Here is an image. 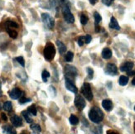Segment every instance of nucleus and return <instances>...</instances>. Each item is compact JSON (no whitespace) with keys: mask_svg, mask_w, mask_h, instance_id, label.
<instances>
[{"mask_svg":"<svg viewBox=\"0 0 135 134\" xmlns=\"http://www.w3.org/2000/svg\"><path fill=\"white\" fill-rule=\"evenodd\" d=\"M132 84H133V85H135V78L132 80Z\"/></svg>","mask_w":135,"mask_h":134,"instance_id":"nucleus-40","label":"nucleus"},{"mask_svg":"<svg viewBox=\"0 0 135 134\" xmlns=\"http://www.w3.org/2000/svg\"><path fill=\"white\" fill-rule=\"evenodd\" d=\"M90 119L95 123H99L104 118V113L98 107H93L89 112Z\"/></svg>","mask_w":135,"mask_h":134,"instance_id":"nucleus-2","label":"nucleus"},{"mask_svg":"<svg viewBox=\"0 0 135 134\" xmlns=\"http://www.w3.org/2000/svg\"><path fill=\"white\" fill-rule=\"evenodd\" d=\"M102 3L106 5V6H110L111 4H112V3L114 2V0H101Z\"/></svg>","mask_w":135,"mask_h":134,"instance_id":"nucleus-35","label":"nucleus"},{"mask_svg":"<svg viewBox=\"0 0 135 134\" xmlns=\"http://www.w3.org/2000/svg\"><path fill=\"white\" fill-rule=\"evenodd\" d=\"M22 134H26V132H22Z\"/></svg>","mask_w":135,"mask_h":134,"instance_id":"nucleus-42","label":"nucleus"},{"mask_svg":"<svg viewBox=\"0 0 135 134\" xmlns=\"http://www.w3.org/2000/svg\"><path fill=\"white\" fill-rule=\"evenodd\" d=\"M22 113V116L24 117L27 123H32V119L31 118L30 116H29V113L27 111H23Z\"/></svg>","mask_w":135,"mask_h":134,"instance_id":"nucleus-23","label":"nucleus"},{"mask_svg":"<svg viewBox=\"0 0 135 134\" xmlns=\"http://www.w3.org/2000/svg\"><path fill=\"white\" fill-rule=\"evenodd\" d=\"M56 45H57L58 51H59V53L61 55H63L66 51V45H64V43H62L61 41H56Z\"/></svg>","mask_w":135,"mask_h":134,"instance_id":"nucleus-15","label":"nucleus"},{"mask_svg":"<svg viewBox=\"0 0 135 134\" xmlns=\"http://www.w3.org/2000/svg\"><path fill=\"white\" fill-rule=\"evenodd\" d=\"M58 2L62 7V12H63V17L65 21L67 23H73L75 22V17L73 14L70 12V3L67 0H58Z\"/></svg>","mask_w":135,"mask_h":134,"instance_id":"nucleus-1","label":"nucleus"},{"mask_svg":"<svg viewBox=\"0 0 135 134\" xmlns=\"http://www.w3.org/2000/svg\"><path fill=\"white\" fill-rule=\"evenodd\" d=\"M2 95H3V92H2L1 89H0V97H1V96H2Z\"/></svg>","mask_w":135,"mask_h":134,"instance_id":"nucleus-41","label":"nucleus"},{"mask_svg":"<svg viewBox=\"0 0 135 134\" xmlns=\"http://www.w3.org/2000/svg\"><path fill=\"white\" fill-rule=\"evenodd\" d=\"M109 27L112 28V29H114V30H117V31H119L120 30V26L119 25L118 23V21L115 19L114 17H111V20H110V23H109Z\"/></svg>","mask_w":135,"mask_h":134,"instance_id":"nucleus-14","label":"nucleus"},{"mask_svg":"<svg viewBox=\"0 0 135 134\" xmlns=\"http://www.w3.org/2000/svg\"><path fill=\"white\" fill-rule=\"evenodd\" d=\"M3 109L6 110V111H11L12 109H13V104H12V103L10 101H7V102H5L3 103Z\"/></svg>","mask_w":135,"mask_h":134,"instance_id":"nucleus-21","label":"nucleus"},{"mask_svg":"<svg viewBox=\"0 0 135 134\" xmlns=\"http://www.w3.org/2000/svg\"><path fill=\"white\" fill-rule=\"evenodd\" d=\"M84 42H85V37H80L77 40V43L80 46H83L84 45Z\"/></svg>","mask_w":135,"mask_h":134,"instance_id":"nucleus-32","label":"nucleus"},{"mask_svg":"<svg viewBox=\"0 0 135 134\" xmlns=\"http://www.w3.org/2000/svg\"><path fill=\"white\" fill-rule=\"evenodd\" d=\"M87 73H88V77H89V79H92L93 78V75H94V71L91 69V68H87Z\"/></svg>","mask_w":135,"mask_h":134,"instance_id":"nucleus-31","label":"nucleus"},{"mask_svg":"<svg viewBox=\"0 0 135 134\" xmlns=\"http://www.w3.org/2000/svg\"><path fill=\"white\" fill-rule=\"evenodd\" d=\"M15 60L18 62L20 65L23 67L25 66V61H24V59H23V57L22 56H18V57H16L15 58Z\"/></svg>","mask_w":135,"mask_h":134,"instance_id":"nucleus-30","label":"nucleus"},{"mask_svg":"<svg viewBox=\"0 0 135 134\" xmlns=\"http://www.w3.org/2000/svg\"><path fill=\"white\" fill-rule=\"evenodd\" d=\"M73 57H74V54L72 53L71 51H68L67 53L66 54L65 56V60L67 61V62H70L73 60Z\"/></svg>","mask_w":135,"mask_h":134,"instance_id":"nucleus-26","label":"nucleus"},{"mask_svg":"<svg viewBox=\"0 0 135 134\" xmlns=\"http://www.w3.org/2000/svg\"><path fill=\"white\" fill-rule=\"evenodd\" d=\"M75 107L77 108L78 110L81 111V110H83L86 105L85 103V100H84V98L82 97L81 95H77L75 98Z\"/></svg>","mask_w":135,"mask_h":134,"instance_id":"nucleus-7","label":"nucleus"},{"mask_svg":"<svg viewBox=\"0 0 135 134\" xmlns=\"http://www.w3.org/2000/svg\"><path fill=\"white\" fill-rule=\"evenodd\" d=\"M50 77V73L46 71V70H44V71H42V78L43 80V82H47V79Z\"/></svg>","mask_w":135,"mask_h":134,"instance_id":"nucleus-24","label":"nucleus"},{"mask_svg":"<svg viewBox=\"0 0 135 134\" xmlns=\"http://www.w3.org/2000/svg\"><path fill=\"white\" fill-rule=\"evenodd\" d=\"M11 123L13 124L14 127H21L22 125V118L19 117V116L17 115H13V117L11 118Z\"/></svg>","mask_w":135,"mask_h":134,"instance_id":"nucleus-11","label":"nucleus"},{"mask_svg":"<svg viewBox=\"0 0 135 134\" xmlns=\"http://www.w3.org/2000/svg\"><path fill=\"white\" fill-rule=\"evenodd\" d=\"M22 95V92L18 88H14L9 92V96L13 100H18Z\"/></svg>","mask_w":135,"mask_h":134,"instance_id":"nucleus-9","label":"nucleus"},{"mask_svg":"<svg viewBox=\"0 0 135 134\" xmlns=\"http://www.w3.org/2000/svg\"><path fill=\"white\" fill-rule=\"evenodd\" d=\"M101 56L104 59H109L112 56V51H111L110 49L109 48H104L103 51H102V53H101Z\"/></svg>","mask_w":135,"mask_h":134,"instance_id":"nucleus-17","label":"nucleus"},{"mask_svg":"<svg viewBox=\"0 0 135 134\" xmlns=\"http://www.w3.org/2000/svg\"><path fill=\"white\" fill-rule=\"evenodd\" d=\"M104 71H105V73H106L107 75H115L117 73H118V69H117V66L114 65V64L109 63V64H107L106 68H105Z\"/></svg>","mask_w":135,"mask_h":134,"instance_id":"nucleus-8","label":"nucleus"},{"mask_svg":"<svg viewBox=\"0 0 135 134\" xmlns=\"http://www.w3.org/2000/svg\"><path fill=\"white\" fill-rule=\"evenodd\" d=\"M108 134H118V133H116V132H109Z\"/></svg>","mask_w":135,"mask_h":134,"instance_id":"nucleus-39","label":"nucleus"},{"mask_svg":"<svg viewBox=\"0 0 135 134\" xmlns=\"http://www.w3.org/2000/svg\"><path fill=\"white\" fill-rule=\"evenodd\" d=\"M0 108H1V104H0Z\"/></svg>","mask_w":135,"mask_h":134,"instance_id":"nucleus-43","label":"nucleus"},{"mask_svg":"<svg viewBox=\"0 0 135 134\" xmlns=\"http://www.w3.org/2000/svg\"><path fill=\"white\" fill-rule=\"evenodd\" d=\"M31 128L36 133L41 132V131H42V129H41V127H40V126L38 124H32L31 125Z\"/></svg>","mask_w":135,"mask_h":134,"instance_id":"nucleus-28","label":"nucleus"},{"mask_svg":"<svg viewBox=\"0 0 135 134\" xmlns=\"http://www.w3.org/2000/svg\"><path fill=\"white\" fill-rule=\"evenodd\" d=\"M69 121H70V124H72V125H76L78 123H79V119H78V118L76 117V116H75V115H70V118H69Z\"/></svg>","mask_w":135,"mask_h":134,"instance_id":"nucleus-22","label":"nucleus"},{"mask_svg":"<svg viewBox=\"0 0 135 134\" xmlns=\"http://www.w3.org/2000/svg\"><path fill=\"white\" fill-rule=\"evenodd\" d=\"M27 112L29 113L32 114L33 116H36L37 115V108H36V106H35V105H31L30 107L27 108Z\"/></svg>","mask_w":135,"mask_h":134,"instance_id":"nucleus-25","label":"nucleus"},{"mask_svg":"<svg viewBox=\"0 0 135 134\" xmlns=\"http://www.w3.org/2000/svg\"><path fill=\"white\" fill-rule=\"evenodd\" d=\"M80 22L82 25H86V23L88 22V17H86V15L82 14L80 16Z\"/></svg>","mask_w":135,"mask_h":134,"instance_id":"nucleus-29","label":"nucleus"},{"mask_svg":"<svg viewBox=\"0 0 135 134\" xmlns=\"http://www.w3.org/2000/svg\"><path fill=\"white\" fill-rule=\"evenodd\" d=\"M96 2H97V0H90V3L92 5H95L96 3Z\"/></svg>","mask_w":135,"mask_h":134,"instance_id":"nucleus-37","label":"nucleus"},{"mask_svg":"<svg viewBox=\"0 0 135 134\" xmlns=\"http://www.w3.org/2000/svg\"><path fill=\"white\" fill-rule=\"evenodd\" d=\"M133 66L134 65H133V62L127 61V62L123 64V65L120 66V71H123V72H128V71H130L131 70L133 69Z\"/></svg>","mask_w":135,"mask_h":134,"instance_id":"nucleus-10","label":"nucleus"},{"mask_svg":"<svg viewBox=\"0 0 135 134\" xmlns=\"http://www.w3.org/2000/svg\"><path fill=\"white\" fill-rule=\"evenodd\" d=\"M65 74H66V79L72 81L77 75V70L75 66H66L65 67Z\"/></svg>","mask_w":135,"mask_h":134,"instance_id":"nucleus-4","label":"nucleus"},{"mask_svg":"<svg viewBox=\"0 0 135 134\" xmlns=\"http://www.w3.org/2000/svg\"><path fill=\"white\" fill-rule=\"evenodd\" d=\"M134 110H135V107H134Z\"/></svg>","mask_w":135,"mask_h":134,"instance_id":"nucleus-44","label":"nucleus"},{"mask_svg":"<svg viewBox=\"0 0 135 134\" xmlns=\"http://www.w3.org/2000/svg\"><path fill=\"white\" fill-rule=\"evenodd\" d=\"M102 106L106 111H111L113 109V103L110 100H104L102 101Z\"/></svg>","mask_w":135,"mask_h":134,"instance_id":"nucleus-13","label":"nucleus"},{"mask_svg":"<svg viewBox=\"0 0 135 134\" xmlns=\"http://www.w3.org/2000/svg\"><path fill=\"white\" fill-rule=\"evenodd\" d=\"M128 83V78L125 75H121L119 80V84L122 86H124Z\"/></svg>","mask_w":135,"mask_h":134,"instance_id":"nucleus-20","label":"nucleus"},{"mask_svg":"<svg viewBox=\"0 0 135 134\" xmlns=\"http://www.w3.org/2000/svg\"><path fill=\"white\" fill-rule=\"evenodd\" d=\"M55 55H56V49L54 45L51 42L46 43L43 51V56L45 57V59L48 61H51L53 60Z\"/></svg>","mask_w":135,"mask_h":134,"instance_id":"nucleus-3","label":"nucleus"},{"mask_svg":"<svg viewBox=\"0 0 135 134\" xmlns=\"http://www.w3.org/2000/svg\"><path fill=\"white\" fill-rule=\"evenodd\" d=\"M91 40H92V37H91L90 35H86V36L85 37V42L86 44L90 43Z\"/></svg>","mask_w":135,"mask_h":134,"instance_id":"nucleus-33","label":"nucleus"},{"mask_svg":"<svg viewBox=\"0 0 135 134\" xmlns=\"http://www.w3.org/2000/svg\"><path fill=\"white\" fill-rule=\"evenodd\" d=\"M5 26L6 27H8V28H18V24L17 23H16L15 22L12 21V20H8L7 22H6L5 23Z\"/></svg>","mask_w":135,"mask_h":134,"instance_id":"nucleus-19","label":"nucleus"},{"mask_svg":"<svg viewBox=\"0 0 135 134\" xmlns=\"http://www.w3.org/2000/svg\"><path fill=\"white\" fill-rule=\"evenodd\" d=\"M94 17H95V25H98L99 22H101V20H102V17H101V16L99 15L97 12H95V14H94Z\"/></svg>","mask_w":135,"mask_h":134,"instance_id":"nucleus-27","label":"nucleus"},{"mask_svg":"<svg viewBox=\"0 0 135 134\" xmlns=\"http://www.w3.org/2000/svg\"><path fill=\"white\" fill-rule=\"evenodd\" d=\"M6 31L8 33L9 37L13 39H16L17 37V32L14 30L13 28H8V27H6Z\"/></svg>","mask_w":135,"mask_h":134,"instance_id":"nucleus-18","label":"nucleus"},{"mask_svg":"<svg viewBox=\"0 0 135 134\" xmlns=\"http://www.w3.org/2000/svg\"><path fill=\"white\" fill-rule=\"evenodd\" d=\"M81 93L87 100L91 101L93 100V94H92L91 87L90 84L84 83V85H82V88H81Z\"/></svg>","mask_w":135,"mask_h":134,"instance_id":"nucleus-5","label":"nucleus"},{"mask_svg":"<svg viewBox=\"0 0 135 134\" xmlns=\"http://www.w3.org/2000/svg\"><path fill=\"white\" fill-rule=\"evenodd\" d=\"M3 130L6 134H17L16 130L14 129L13 127L9 125H5L3 127Z\"/></svg>","mask_w":135,"mask_h":134,"instance_id":"nucleus-16","label":"nucleus"},{"mask_svg":"<svg viewBox=\"0 0 135 134\" xmlns=\"http://www.w3.org/2000/svg\"><path fill=\"white\" fill-rule=\"evenodd\" d=\"M128 75H135V71H128Z\"/></svg>","mask_w":135,"mask_h":134,"instance_id":"nucleus-38","label":"nucleus"},{"mask_svg":"<svg viewBox=\"0 0 135 134\" xmlns=\"http://www.w3.org/2000/svg\"><path fill=\"white\" fill-rule=\"evenodd\" d=\"M31 100L30 98H22L21 100H19V103L21 104H23V103H28V102H30Z\"/></svg>","mask_w":135,"mask_h":134,"instance_id":"nucleus-34","label":"nucleus"},{"mask_svg":"<svg viewBox=\"0 0 135 134\" xmlns=\"http://www.w3.org/2000/svg\"><path fill=\"white\" fill-rule=\"evenodd\" d=\"M66 87L68 90H70V92L74 93V94H77V88L75 87V85H74V83L72 81H70L69 80L66 79Z\"/></svg>","mask_w":135,"mask_h":134,"instance_id":"nucleus-12","label":"nucleus"},{"mask_svg":"<svg viewBox=\"0 0 135 134\" xmlns=\"http://www.w3.org/2000/svg\"><path fill=\"white\" fill-rule=\"evenodd\" d=\"M42 22L44 23V25L46 27V28H48V29L53 28L54 24H55L54 18L52 17H51L48 13H42Z\"/></svg>","mask_w":135,"mask_h":134,"instance_id":"nucleus-6","label":"nucleus"},{"mask_svg":"<svg viewBox=\"0 0 135 134\" xmlns=\"http://www.w3.org/2000/svg\"><path fill=\"white\" fill-rule=\"evenodd\" d=\"M1 117H2L3 120H4V121H7V120H8L7 117H6V115H5L4 113H2V114H1Z\"/></svg>","mask_w":135,"mask_h":134,"instance_id":"nucleus-36","label":"nucleus"}]
</instances>
